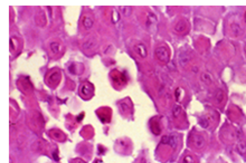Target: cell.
I'll list each match as a JSON object with an SVG mask.
<instances>
[{"mask_svg":"<svg viewBox=\"0 0 246 163\" xmlns=\"http://www.w3.org/2000/svg\"><path fill=\"white\" fill-rule=\"evenodd\" d=\"M155 55L157 59L161 63H168L169 58H170V52H169V48L164 45H160L155 48Z\"/></svg>","mask_w":246,"mask_h":163,"instance_id":"cell-1","label":"cell"},{"mask_svg":"<svg viewBox=\"0 0 246 163\" xmlns=\"http://www.w3.org/2000/svg\"><path fill=\"white\" fill-rule=\"evenodd\" d=\"M83 49L85 50V52H87V53H90V52H93L95 48L97 47V39L96 37H94V36H91V37H88V38L83 43L82 45Z\"/></svg>","mask_w":246,"mask_h":163,"instance_id":"cell-2","label":"cell"},{"mask_svg":"<svg viewBox=\"0 0 246 163\" xmlns=\"http://www.w3.org/2000/svg\"><path fill=\"white\" fill-rule=\"evenodd\" d=\"M174 30H176V33H178V34H186V33L189 30L188 21H187L186 19L179 20L178 23L176 24V26H174Z\"/></svg>","mask_w":246,"mask_h":163,"instance_id":"cell-3","label":"cell"},{"mask_svg":"<svg viewBox=\"0 0 246 163\" xmlns=\"http://www.w3.org/2000/svg\"><path fill=\"white\" fill-rule=\"evenodd\" d=\"M229 29L234 36H239L243 34V27L238 20H232L229 24Z\"/></svg>","mask_w":246,"mask_h":163,"instance_id":"cell-4","label":"cell"},{"mask_svg":"<svg viewBox=\"0 0 246 163\" xmlns=\"http://www.w3.org/2000/svg\"><path fill=\"white\" fill-rule=\"evenodd\" d=\"M191 143H193V145L195 146V148L200 149V148H203L204 145H205V139H204L203 135L195 134V135H193V138H191Z\"/></svg>","mask_w":246,"mask_h":163,"instance_id":"cell-5","label":"cell"},{"mask_svg":"<svg viewBox=\"0 0 246 163\" xmlns=\"http://www.w3.org/2000/svg\"><path fill=\"white\" fill-rule=\"evenodd\" d=\"M35 21L38 26H45L46 25V16L43 9H39L35 15Z\"/></svg>","mask_w":246,"mask_h":163,"instance_id":"cell-6","label":"cell"},{"mask_svg":"<svg viewBox=\"0 0 246 163\" xmlns=\"http://www.w3.org/2000/svg\"><path fill=\"white\" fill-rule=\"evenodd\" d=\"M200 81L203 82L204 84H206V85H212V83H214V77H212V75L210 73L203 72L200 74Z\"/></svg>","mask_w":246,"mask_h":163,"instance_id":"cell-7","label":"cell"},{"mask_svg":"<svg viewBox=\"0 0 246 163\" xmlns=\"http://www.w3.org/2000/svg\"><path fill=\"white\" fill-rule=\"evenodd\" d=\"M82 25L83 27L85 29H91L94 25V21H93V18H92L90 15H85L83 16L82 18Z\"/></svg>","mask_w":246,"mask_h":163,"instance_id":"cell-8","label":"cell"},{"mask_svg":"<svg viewBox=\"0 0 246 163\" xmlns=\"http://www.w3.org/2000/svg\"><path fill=\"white\" fill-rule=\"evenodd\" d=\"M134 50L135 53H137V55H139L140 57H145L147 56V48H145V46L143 45V44H137V45H134Z\"/></svg>","mask_w":246,"mask_h":163,"instance_id":"cell-9","label":"cell"},{"mask_svg":"<svg viewBox=\"0 0 246 163\" xmlns=\"http://www.w3.org/2000/svg\"><path fill=\"white\" fill-rule=\"evenodd\" d=\"M49 48H50L52 53L55 54V55H57V54H59L61 53V50H62V45L58 43V41H53V43L49 45Z\"/></svg>","mask_w":246,"mask_h":163,"instance_id":"cell-10","label":"cell"},{"mask_svg":"<svg viewBox=\"0 0 246 163\" xmlns=\"http://www.w3.org/2000/svg\"><path fill=\"white\" fill-rule=\"evenodd\" d=\"M236 151L239 154H244L246 153V143L244 141H238L236 143Z\"/></svg>","mask_w":246,"mask_h":163,"instance_id":"cell-11","label":"cell"},{"mask_svg":"<svg viewBox=\"0 0 246 163\" xmlns=\"http://www.w3.org/2000/svg\"><path fill=\"white\" fill-rule=\"evenodd\" d=\"M216 102H217L218 104H223L224 103V101H225V94H224V92L222 91V90H219V91H217V93H216Z\"/></svg>","mask_w":246,"mask_h":163,"instance_id":"cell-12","label":"cell"},{"mask_svg":"<svg viewBox=\"0 0 246 163\" xmlns=\"http://www.w3.org/2000/svg\"><path fill=\"white\" fill-rule=\"evenodd\" d=\"M92 92H93V87H92L90 84H85V85L82 87V93H83V94H85V93H86V94H87L86 97L91 96Z\"/></svg>","mask_w":246,"mask_h":163,"instance_id":"cell-13","label":"cell"},{"mask_svg":"<svg viewBox=\"0 0 246 163\" xmlns=\"http://www.w3.org/2000/svg\"><path fill=\"white\" fill-rule=\"evenodd\" d=\"M59 78H61V74H59V72H56L49 76L48 81L50 82V83H58Z\"/></svg>","mask_w":246,"mask_h":163,"instance_id":"cell-14","label":"cell"},{"mask_svg":"<svg viewBox=\"0 0 246 163\" xmlns=\"http://www.w3.org/2000/svg\"><path fill=\"white\" fill-rule=\"evenodd\" d=\"M189 62H190V56H189V55H187V54H183V55L180 56V64H181L182 66L183 65L186 66Z\"/></svg>","mask_w":246,"mask_h":163,"instance_id":"cell-15","label":"cell"},{"mask_svg":"<svg viewBox=\"0 0 246 163\" xmlns=\"http://www.w3.org/2000/svg\"><path fill=\"white\" fill-rule=\"evenodd\" d=\"M155 21H157V17H155L153 14L149 12V14H148V17H147V24L148 25L153 24V23H155Z\"/></svg>","mask_w":246,"mask_h":163,"instance_id":"cell-16","label":"cell"},{"mask_svg":"<svg viewBox=\"0 0 246 163\" xmlns=\"http://www.w3.org/2000/svg\"><path fill=\"white\" fill-rule=\"evenodd\" d=\"M121 10H122V14L128 16V15L131 14V8L130 7H121Z\"/></svg>","mask_w":246,"mask_h":163,"instance_id":"cell-17","label":"cell"},{"mask_svg":"<svg viewBox=\"0 0 246 163\" xmlns=\"http://www.w3.org/2000/svg\"><path fill=\"white\" fill-rule=\"evenodd\" d=\"M181 113V107L179 105H177V106H174V115L177 117V116H179V114Z\"/></svg>","mask_w":246,"mask_h":163,"instance_id":"cell-18","label":"cell"},{"mask_svg":"<svg viewBox=\"0 0 246 163\" xmlns=\"http://www.w3.org/2000/svg\"><path fill=\"white\" fill-rule=\"evenodd\" d=\"M182 163H193V156H190V155H186V156L183 158Z\"/></svg>","mask_w":246,"mask_h":163,"instance_id":"cell-19","label":"cell"},{"mask_svg":"<svg viewBox=\"0 0 246 163\" xmlns=\"http://www.w3.org/2000/svg\"><path fill=\"white\" fill-rule=\"evenodd\" d=\"M244 50H245V53H246V44L244 45Z\"/></svg>","mask_w":246,"mask_h":163,"instance_id":"cell-20","label":"cell"},{"mask_svg":"<svg viewBox=\"0 0 246 163\" xmlns=\"http://www.w3.org/2000/svg\"><path fill=\"white\" fill-rule=\"evenodd\" d=\"M77 163H83V162H77Z\"/></svg>","mask_w":246,"mask_h":163,"instance_id":"cell-21","label":"cell"}]
</instances>
